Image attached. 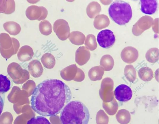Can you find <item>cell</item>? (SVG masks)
I'll use <instances>...</instances> for the list:
<instances>
[{"instance_id": "cell-21", "label": "cell", "mask_w": 159, "mask_h": 124, "mask_svg": "<svg viewBox=\"0 0 159 124\" xmlns=\"http://www.w3.org/2000/svg\"><path fill=\"white\" fill-rule=\"evenodd\" d=\"M139 78L145 82L150 81L153 77V73L152 69L148 67H142L138 71Z\"/></svg>"}, {"instance_id": "cell-31", "label": "cell", "mask_w": 159, "mask_h": 124, "mask_svg": "<svg viewBox=\"0 0 159 124\" xmlns=\"http://www.w3.org/2000/svg\"><path fill=\"white\" fill-rule=\"evenodd\" d=\"M86 47L90 51H93L97 47V44L95 37L92 34L87 35L84 43Z\"/></svg>"}, {"instance_id": "cell-15", "label": "cell", "mask_w": 159, "mask_h": 124, "mask_svg": "<svg viewBox=\"0 0 159 124\" xmlns=\"http://www.w3.org/2000/svg\"><path fill=\"white\" fill-rule=\"evenodd\" d=\"M110 20L108 16L104 14L98 15L95 18L93 21L94 28L97 29H101L108 27Z\"/></svg>"}, {"instance_id": "cell-35", "label": "cell", "mask_w": 159, "mask_h": 124, "mask_svg": "<svg viewBox=\"0 0 159 124\" xmlns=\"http://www.w3.org/2000/svg\"><path fill=\"white\" fill-rule=\"evenodd\" d=\"M7 0H0V13H4L7 9Z\"/></svg>"}, {"instance_id": "cell-11", "label": "cell", "mask_w": 159, "mask_h": 124, "mask_svg": "<svg viewBox=\"0 0 159 124\" xmlns=\"http://www.w3.org/2000/svg\"><path fill=\"white\" fill-rule=\"evenodd\" d=\"M90 56V53L89 50L84 46H81L76 51L75 61L79 65H83L88 62Z\"/></svg>"}, {"instance_id": "cell-3", "label": "cell", "mask_w": 159, "mask_h": 124, "mask_svg": "<svg viewBox=\"0 0 159 124\" xmlns=\"http://www.w3.org/2000/svg\"><path fill=\"white\" fill-rule=\"evenodd\" d=\"M108 13L111 19L119 25H124L128 23L132 16L130 4L121 0L114 1L109 7Z\"/></svg>"}, {"instance_id": "cell-22", "label": "cell", "mask_w": 159, "mask_h": 124, "mask_svg": "<svg viewBox=\"0 0 159 124\" xmlns=\"http://www.w3.org/2000/svg\"><path fill=\"white\" fill-rule=\"evenodd\" d=\"M102 107L106 112L110 115H113L118 109V103L114 98L111 102H102Z\"/></svg>"}, {"instance_id": "cell-12", "label": "cell", "mask_w": 159, "mask_h": 124, "mask_svg": "<svg viewBox=\"0 0 159 124\" xmlns=\"http://www.w3.org/2000/svg\"><path fill=\"white\" fill-rule=\"evenodd\" d=\"M141 10L146 14L152 15L156 11L157 3L156 0H140Z\"/></svg>"}, {"instance_id": "cell-9", "label": "cell", "mask_w": 159, "mask_h": 124, "mask_svg": "<svg viewBox=\"0 0 159 124\" xmlns=\"http://www.w3.org/2000/svg\"><path fill=\"white\" fill-rule=\"evenodd\" d=\"M114 95L117 100L121 102L130 100L132 96V92L129 87L125 84H120L115 89Z\"/></svg>"}, {"instance_id": "cell-27", "label": "cell", "mask_w": 159, "mask_h": 124, "mask_svg": "<svg viewBox=\"0 0 159 124\" xmlns=\"http://www.w3.org/2000/svg\"><path fill=\"white\" fill-rule=\"evenodd\" d=\"M29 70L37 74L38 77L42 74L43 69L40 62L38 60H35L31 61L29 64Z\"/></svg>"}, {"instance_id": "cell-24", "label": "cell", "mask_w": 159, "mask_h": 124, "mask_svg": "<svg viewBox=\"0 0 159 124\" xmlns=\"http://www.w3.org/2000/svg\"><path fill=\"white\" fill-rule=\"evenodd\" d=\"M41 61L46 68L51 69L53 68L55 64L54 56L51 54L47 53L44 54L41 58Z\"/></svg>"}, {"instance_id": "cell-23", "label": "cell", "mask_w": 159, "mask_h": 124, "mask_svg": "<svg viewBox=\"0 0 159 124\" xmlns=\"http://www.w3.org/2000/svg\"><path fill=\"white\" fill-rule=\"evenodd\" d=\"M118 122L120 124H127L131 119L130 114L127 110L123 109L119 110L116 115Z\"/></svg>"}, {"instance_id": "cell-1", "label": "cell", "mask_w": 159, "mask_h": 124, "mask_svg": "<svg viewBox=\"0 0 159 124\" xmlns=\"http://www.w3.org/2000/svg\"><path fill=\"white\" fill-rule=\"evenodd\" d=\"M71 97V90L64 82L56 79H47L34 88L30 99L31 106L40 115L54 116L61 112Z\"/></svg>"}, {"instance_id": "cell-14", "label": "cell", "mask_w": 159, "mask_h": 124, "mask_svg": "<svg viewBox=\"0 0 159 124\" xmlns=\"http://www.w3.org/2000/svg\"><path fill=\"white\" fill-rule=\"evenodd\" d=\"M12 39L13 45L10 48L5 50L0 47L1 54L5 58L8 59L12 55L16 54L20 47V43L18 40L14 38H12Z\"/></svg>"}, {"instance_id": "cell-17", "label": "cell", "mask_w": 159, "mask_h": 124, "mask_svg": "<svg viewBox=\"0 0 159 124\" xmlns=\"http://www.w3.org/2000/svg\"><path fill=\"white\" fill-rule=\"evenodd\" d=\"M3 27L5 30L9 34L12 35H17L21 30L20 25L13 21H9L3 24Z\"/></svg>"}, {"instance_id": "cell-34", "label": "cell", "mask_w": 159, "mask_h": 124, "mask_svg": "<svg viewBox=\"0 0 159 124\" xmlns=\"http://www.w3.org/2000/svg\"><path fill=\"white\" fill-rule=\"evenodd\" d=\"M7 6L6 11L4 13L6 14H10L13 13L15 9V2L13 0H7Z\"/></svg>"}, {"instance_id": "cell-28", "label": "cell", "mask_w": 159, "mask_h": 124, "mask_svg": "<svg viewBox=\"0 0 159 124\" xmlns=\"http://www.w3.org/2000/svg\"><path fill=\"white\" fill-rule=\"evenodd\" d=\"M124 73L126 79L129 82H133L136 78L135 69L131 64L126 65L124 69Z\"/></svg>"}, {"instance_id": "cell-5", "label": "cell", "mask_w": 159, "mask_h": 124, "mask_svg": "<svg viewBox=\"0 0 159 124\" xmlns=\"http://www.w3.org/2000/svg\"><path fill=\"white\" fill-rule=\"evenodd\" d=\"M48 14L47 9L43 6L31 5L25 11L27 17L31 20H44Z\"/></svg>"}, {"instance_id": "cell-13", "label": "cell", "mask_w": 159, "mask_h": 124, "mask_svg": "<svg viewBox=\"0 0 159 124\" xmlns=\"http://www.w3.org/2000/svg\"><path fill=\"white\" fill-rule=\"evenodd\" d=\"M34 54L32 48L29 46L25 45L21 46L19 49L17 56L20 60L25 61L31 59Z\"/></svg>"}, {"instance_id": "cell-10", "label": "cell", "mask_w": 159, "mask_h": 124, "mask_svg": "<svg viewBox=\"0 0 159 124\" xmlns=\"http://www.w3.org/2000/svg\"><path fill=\"white\" fill-rule=\"evenodd\" d=\"M122 60L127 64H131L135 62L139 56L138 50L131 46H127L124 48L120 53Z\"/></svg>"}, {"instance_id": "cell-6", "label": "cell", "mask_w": 159, "mask_h": 124, "mask_svg": "<svg viewBox=\"0 0 159 124\" xmlns=\"http://www.w3.org/2000/svg\"><path fill=\"white\" fill-rule=\"evenodd\" d=\"M53 29L58 38L64 41L69 37L70 28L68 22L63 19L56 20L53 25Z\"/></svg>"}, {"instance_id": "cell-26", "label": "cell", "mask_w": 159, "mask_h": 124, "mask_svg": "<svg viewBox=\"0 0 159 124\" xmlns=\"http://www.w3.org/2000/svg\"><path fill=\"white\" fill-rule=\"evenodd\" d=\"M158 49L153 47L149 49L146 53L145 57L150 63H155L159 60Z\"/></svg>"}, {"instance_id": "cell-30", "label": "cell", "mask_w": 159, "mask_h": 124, "mask_svg": "<svg viewBox=\"0 0 159 124\" xmlns=\"http://www.w3.org/2000/svg\"><path fill=\"white\" fill-rule=\"evenodd\" d=\"M39 28L41 33L44 35H48L52 32L51 24L47 20H43L40 22Z\"/></svg>"}, {"instance_id": "cell-7", "label": "cell", "mask_w": 159, "mask_h": 124, "mask_svg": "<svg viewBox=\"0 0 159 124\" xmlns=\"http://www.w3.org/2000/svg\"><path fill=\"white\" fill-rule=\"evenodd\" d=\"M116 39L113 32L110 30L106 29L100 32L97 36V41L101 47L108 48L114 44Z\"/></svg>"}, {"instance_id": "cell-25", "label": "cell", "mask_w": 159, "mask_h": 124, "mask_svg": "<svg viewBox=\"0 0 159 124\" xmlns=\"http://www.w3.org/2000/svg\"><path fill=\"white\" fill-rule=\"evenodd\" d=\"M13 45L12 38L6 33L0 34V47L5 50L10 48Z\"/></svg>"}, {"instance_id": "cell-29", "label": "cell", "mask_w": 159, "mask_h": 124, "mask_svg": "<svg viewBox=\"0 0 159 124\" xmlns=\"http://www.w3.org/2000/svg\"><path fill=\"white\" fill-rule=\"evenodd\" d=\"M11 82L7 77L2 74H0V93H4L10 89Z\"/></svg>"}, {"instance_id": "cell-4", "label": "cell", "mask_w": 159, "mask_h": 124, "mask_svg": "<svg viewBox=\"0 0 159 124\" xmlns=\"http://www.w3.org/2000/svg\"><path fill=\"white\" fill-rule=\"evenodd\" d=\"M114 82L110 78H106L102 81L99 95L103 102H109L114 98Z\"/></svg>"}, {"instance_id": "cell-20", "label": "cell", "mask_w": 159, "mask_h": 124, "mask_svg": "<svg viewBox=\"0 0 159 124\" xmlns=\"http://www.w3.org/2000/svg\"><path fill=\"white\" fill-rule=\"evenodd\" d=\"M100 64L103 69L104 71H109L111 70L114 65V60L112 57L109 55H103L100 60Z\"/></svg>"}, {"instance_id": "cell-2", "label": "cell", "mask_w": 159, "mask_h": 124, "mask_svg": "<svg viewBox=\"0 0 159 124\" xmlns=\"http://www.w3.org/2000/svg\"><path fill=\"white\" fill-rule=\"evenodd\" d=\"M90 118L88 109L78 100L70 101L61 111V124H88Z\"/></svg>"}, {"instance_id": "cell-18", "label": "cell", "mask_w": 159, "mask_h": 124, "mask_svg": "<svg viewBox=\"0 0 159 124\" xmlns=\"http://www.w3.org/2000/svg\"><path fill=\"white\" fill-rule=\"evenodd\" d=\"M104 74V70L101 66H96L92 68L88 73L90 79L93 81L101 80Z\"/></svg>"}, {"instance_id": "cell-32", "label": "cell", "mask_w": 159, "mask_h": 124, "mask_svg": "<svg viewBox=\"0 0 159 124\" xmlns=\"http://www.w3.org/2000/svg\"><path fill=\"white\" fill-rule=\"evenodd\" d=\"M96 121L97 124H108L109 117L104 111L102 109L99 110L96 116Z\"/></svg>"}, {"instance_id": "cell-36", "label": "cell", "mask_w": 159, "mask_h": 124, "mask_svg": "<svg viewBox=\"0 0 159 124\" xmlns=\"http://www.w3.org/2000/svg\"><path fill=\"white\" fill-rule=\"evenodd\" d=\"M4 104V102L3 99L0 95V116L3 110Z\"/></svg>"}, {"instance_id": "cell-33", "label": "cell", "mask_w": 159, "mask_h": 124, "mask_svg": "<svg viewBox=\"0 0 159 124\" xmlns=\"http://www.w3.org/2000/svg\"><path fill=\"white\" fill-rule=\"evenodd\" d=\"M27 124H51L48 120L42 116H37L31 118Z\"/></svg>"}, {"instance_id": "cell-19", "label": "cell", "mask_w": 159, "mask_h": 124, "mask_svg": "<svg viewBox=\"0 0 159 124\" xmlns=\"http://www.w3.org/2000/svg\"><path fill=\"white\" fill-rule=\"evenodd\" d=\"M69 39L72 44L75 45H80L84 44L85 40V37L80 32L74 31L71 32Z\"/></svg>"}, {"instance_id": "cell-8", "label": "cell", "mask_w": 159, "mask_h": 124, "mask_svg": "<svg viewBox=\"0 0 159 124\" xmlns=\"http://www.w3.org/2000/svg\"><path fill=\"white\" fill-rule=\"evenodd\" d=\"M153 23V19L149 16H145L141 17L133 26V34L136 36L140 35L144 31L150 28Z\"/></svg>"}, {"instance_id": "cell-16", "label": "cell", "mask_w": 159, "mask_h": 124, "mask_svg": "<svg viewBox=\"0 0 159 124\" xmlns=\"http://www.w3.org/2000/svg\"><path fill=\"white\" fill-rule=\"evenodd\" d=\"M101 7L100 4L97 2L93 1L88 5L86 8V13L90 18L93 19L100 13Z\"/></svg>"}]
</instances>
